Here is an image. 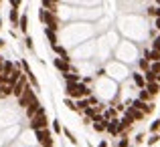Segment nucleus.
Listing matches in <instances>:
<instances>
[{"instance_id":"1","label":"nucleus","mask_w":160,"mask_h":147,"mask_svg":"<svg viewBox=\"0 0 160 147\" xmlns=\"http://www.w3.org/2000/svg\"><path fill=\"white\" fill-rule=\"evenodd\" d=\"M91 95V89L89 85H85V83H65V97H71V99H85Z\"/></svg>"},{"instance_id":"2","label":"nucleus","mask_w":160,"mask_h":147,"mask_svg":"<svg viewBox=\"0 0 160 147\" xmlns=\"http://www.w3.org/2000/svg\"><path fill=\"white\" fill-rule=\"evenodd\" d=\"M39 20L45 24V28H51V30H55V32H59V28H61L59 16L55 14V12L45 10V8H41V10H39Z\"/></svg>"},{"instance_id":"3","label":"nucleus","mask_w":160,"mask_h":147,"mask_svg":"<svg viewBox=\"0 0 160 147\" xmlns=\"http://www.w3.org/2000/svg\"><path fill=\"white\" fill-rule=\"evenodd\" d=\"M49 125H51V121H49V117H47V109H41L39 113H37L32 119H28V127L32 129V131H39V129H47Z\"/></svg>"},{"instance_id":"4","label":"nucleus","mask_w":160,"mask_h":147,"mask_svg":"<svg viewBox=\"0 0 160 147\" xmlns=\"http://www.w3.org/2000/svg\"><path fill=\"white\" fill-rule=\"evenodd\" d=\"M35 99H37V89L31 85V83H28V85H27V89H24V93L18 97V107L27 109V107H28V105H31Z\"/></svg>"},{"instance_id":"5","label":"nucleus","mask_w":160,"mask_h":147,"mask_svg":"<svg viewBox=\"0 0 160 147\" xmlns=\"http://www.w3.org/2000/svg\"><path fill=\"white\" fill-rule=\"evenodd\" d=\"M35 135H37V141H39L41 147H51V145H55V141H53V131H51L49 127L35 131Z\"/></svg>"},{"instance_id":"6","label":"nucleus","mask_w":160,"mask_h":147,"mask_svg":"<svg viewBox=\"0 0 160 147\" xmlns=\"http://www.w3.org/2000/svg\"><path fill=\"white\" fill-rule=\"evenodd\" d=\"M20 67H22V71H24V75H27V79H28V83H31L35 89H39V79H37V75H35V71H32V67H31V62L27 61V58H20Z\"/></svg>"},{"instance_id":"7","label":"nucleus","mask_w":160,"mask_h":147,"mask_svg":"<svg viewBox=\"0 0 160 147\" xmlns=\"http://www.w3.org/2000/svg\"><path fill=\"white\" fill-rule=\"evenodd\" d=\"M51 65H53V69L55 71H59V73H71L73 71L75 73V69H73V65H71V61H65V58H61V57H55L53 61H51Z\"/></svg>"},{"instance_id":"8","label":"nucleus","mask_w":160,"mask_h":147,"mask_svg":"<svg viewBox=\"0 0 160 147\" xmlns=\"http://www.w3.org/2000/svg\"><path fill=\"white\" fill-rule=\"evenodd\" d=\"M130 105H132L134 109H138V111H142L144 115H150V113H154V109H156V105H154L152 101L146 103V101H140V99H134Z\"/></svg>"},{"instance_id":"9","label":"nucleus","mask_w":160,"mask_h":147,"mask_svg":"<svg viewBox=\"0 0 160 147\" xmlns=\"http://www.w3.org/2000/svg\"><path fill=\"white\" fill-rule=\"evenodd\" d=\"M43 109V105H41V101H39V97H37L35 101H32L31 105H28L27 109H24V115H27V119H32V117L37 115V113Z\"/></svg>"},{"instance_id":"10","label":"nucleus","mask_w":160,"mask_h":147,"mask_svg":"<svg viewBox=\"0 0 160 147\" xmlns=\"http://www.w3.org/2000/svg\"><path fill=\"white\" fill-rule=\"evenodd\" d=\"M106 131L109 133V135H113V137L122 135V131H120V117H116V119H109V121H108Z\"/></svg>"},{"instance_id":"11","label":"nucleus","mask_w":160,"mask_h":147,"mask_svg":"<svg viewBox=\"0 0 160 147\" xmlns=\"http://www.w3.org/2000/svg\"><path fill=\"white\" fill-rule=\"evenodd\" d=\"M132 81H134V85H136L138 89H144V87H146V79H144V73H140V71H136V73H132Z\"/></svg>"},{"instance_id":"12","label":"nucleus","mask_w":160,"mask_h":147,"mask_svg":"<svg viewBox=\"0 0 160 147\" xmlns=\"http://www.w3.org/2000/svg\"><path fill=\"white\" fill-rule=\"evenodd\" d=\"M53 48V53H55V57H61V58H65V61H71V57H69V53H67V48L65 47H61V44H55Z\"/></svg>"},{"instance_id":"13","label":"nucleus","mask_w":160,"mask_h":147,"mask_svg":"<svg viewBox=\"0 0 160 147\" xmlns=\"http://www.w3.org/2000/svg\"><path fill=\"white\" fill-rule=\"evenodd\" d=\"M18 28L20 32H22V34H27V30H28V14L27 12H24V14H20V18H18Z\"/></svg>"},{"instance_id":"14","label":"nucleus","mask_w":160,"mask_h":147,"mask_svg":"<svg viewBox=\"0 0 160 147\" xmlns=\"http://www.w3.org/2000/svg\"><path fill=\"white\" fill-rule=\"evenodd\" d=\"M146 91H148L150 95H152V99L156 97V95H160V83H156V81H152V83H146V87H144Z\"/></svg>"},{"instance_id":"15","label":"nucleus","mask_w":160,"mask_h":147,"mask_svg":"<svg viewBox=\"0 0 160 147\" xmlns=\"http://www.w3.org/2000/svg\"><path fill=\"white\" fill-rule=\"evenodd\" d=\"M45 36H47V40H49V44H51V47L59 44V36H57V32L51 30V28H45Z\"/></svg>"},{"instance_id":"16","label":"nucleus","mask_w":160,"mask_h":147,"mask_svg":"<svg viewBox=\"0 0 160 147\" xmlns=\"http://www.w3.org/2000/svg\"><path fill=\"white\" fill-rule=\"evenodd\" d=\"M8 18H10V24H12V26H18V18H20L18 8H10V10H8Z\"/></svg>"},{"instance_id":"17","label":"nucleus","mask_w":160,"mask_h":147,"mask_svg":"<svg viewBox=\"0 0 160 147\" xmlns=\"http://www.w3.org/2000/svg\"><path fill=\"white\" fill-rule=\"evenodd\" d=\"M144 58H148L150 62H156V61H160V53H158V50H154V48L144 50Z\"/></svg>"},{"instance_id":"18","label":"nucleus","mask_w":160,"mask_h":147,"mask_svg":"<svg viewBox=\"0 0 160 147\" xmlns=\"http://www.w3.org/2000/svg\"><path fill=\"white\" fill-rule=\"evenodd\" d=\"M63 105H65L69 111H73V113H79V109H77V103H75V99H71V97H65L63 99Z\"/></svg>"},{"instance_id":"19","label":"nucleus","mask_w":160,"mask_h":147,"mask_svg":"<svg viewBox=\"0 0 160 147\" xmlns=\"http://www.w3.org/2000/svg\"><path fill=\"white\" fill-rule=\"evenodd\" d=\"M63 79H65V83H79L81 81V77L77 73H73V71L71 73H63Z\"/></svg>"},{"instance_id":"20","label":"nucleus","mask_w":160,"mask_h":147,"mask_svg":"<svg viewBox=\"0 0 160 147\" xmlns=\"http://www.w3.org/2000/svg\"><path fill=\"white\" fill-rule=\"evenodd\" d=\"M41 4H43V8H45V10L55 12V14H57V6H59L57 2H51V0H41Z\"/></svg>"},{"instance_id":"21","label":"nucleus","mask_w":160,"mask_h":147,"mask_svg":"<svg viewBox=\"0 0 160 147\" xmlns=\"http://www.w3.org/2000/svg\"><path fill=\"white\" fill-rule=\"evenodd\" d=\"M106 127H108V121H103V117L99 121H93V131L103 133V131H106Z\"/></svg>"},{"instance_id":"22","label":"nucleus","mask_w":160,"mask_h":147,"mask_svg":"<svg viewBox=\"0 0 160 147\" xmlns=\"http://www.w3.org/2000/svg\"><path fill=\"white\" fill-rule=\"evenodd\" d=\"M138 69H140V73H146V71H150V61L148 58H138Z\"/></svg>"},{"instance_id":"23","label":"nucleus","mask_w":160,"mask_h":147,"mask_svg":"<svg viewBox=\"0 0 160 147\" xmlns=\"http://www.w3.org/2000/svg\"><path fill=\"white\" fill-rule=\"evenodd\" d=\"M12 69H14V62L10 61V58H4V65H2V73L4 75H10Z\"/></svg>"},{"instance_id":"24","label":"nucleus","mask_w":160,"mask_h":147,"mask_svg":"<svg viewBox=\"0 0 160 147\" xmlns=\"http://www.w3.org/2000/svg\"><path fill=\"white\" fill-rule=\"evenodd\" d=\"M138 99H140V101H146V103H150V101H152V95H150L146 89H138Z\"/></svg>"},{"instance_id":"25","label":"nucleus","mask_w":160,"mask_h":147,"mask_svg":"<svg viewBox=\"0 0 160 147\" xmlns=\"http://www.w3.org/2000/svg\"><path fill=\"white\" fill-rule=\"evenodd\" d=\"M12 85H0V97H10L12 95Z\"/></svg>"},{"instance_id":"26","label":"nucleus","mask_w":160,"mask_h":147,"mask_svg":"<svg viewBox=\"0 0 160 147\" xmlns=\"http://www.w3.org/2000/svg\"><path fill=\"white\" fill-rule=\"evenodd\" d=\"M51 131L57 133V135H59V133H63V127H61V121H59V119H53L51 121Z\"/></svg>"},{"instance_id":"27","label":"nucleus","mask_w":160,"mask_h":147,"mask_svg":"<svg viewBox=\"0 0 160 147\" xmlns=\"http://www.w3.org/2000/svg\"><path fill=\"white\" fill-rule=\"evenodd\" d=\"M24 47H27L28 50H35V40H32L31 34H24Z\"/></svg>"},{"instance_id":"28","label":"nucleus","mask_w":160,"mask_h":147,"mask_svg":"<svg viewBox=\"0 0 160 147\" xmlns=\"http://www.w3.org/2000/svg\"><path fill=\"white\" fill-rule=\"evenodd\" d=\"M150 135H152V133H160V119H156V121H152V123H150Z\"/></svg>"},{"instance_id":"29","label":"nucleus","mask_w":160,"mask_h":147,"mask_svg":"<svg viewBox=\"0 0 160 147\" xmlns=\"http://www.w3.org/2000/svg\"><path fill=\"white\" fill-rule=\"evenodd\" d=\"M63 135H65L67 139H69V143H73V145L77 143V139H75V135H73V133L69 131V129H63Z\"/></svg>"},{"instance_id":"30","label":"nucleus","mask_w":160,"mask_h":147,"mask_svg":"<svg viewBox=\"0 0 160 147\" xmlns=\"http://www.w3.org/2000/svg\"><path fill=\"white\" fill-rule=\"evenodd\" d=\"M118 147H130V139H128V135H122V137H120V141H118Z\"/></svg>"},{"instance_id":"31","label":"nucleus","mask_w":160,"mask_h":147,"mask_svg":"<svg viewBox=\"0 0 160 147\" xmlns=\"http://www.w3.org/2000/svg\"><path fill=\"white\" fill-rule=\"evenodd\" d=\"M148 14L154 16V18H158V16H160V6H150L148 8Z\"/></svg>"},{"instance_id":"32","label":"nucleus","mask_w":160,"mask_h":147,"mask_svg":"<svg viewBox=\"0 0 160 147\" xmlns=\"http://www.w3.org/2000/svg\"><path fill=\"white\" fill-rule=\"evenodd\" d=\"M158 141H160V133H152L150 139H148V145H156Z\"/></svg>"},{"instance_id":"33","label":"nucleus","mask_w":160,"mask_h":147,"mask_svg":"<svg viewBox=\"0 0 160 147\" xmlns=\"http://www.w3.org/2000/svg\"><path fill=\"white\" fill-rule=\"evenodd\" d=\"M144 79H146V83H152V81H156V75H154L152 71H146V73H144Z\"/></svg>"},{"instance_id":"34","label":"nucleus","mask_w":160,"mask_h":147,"mask_svg":"<svg viewBox=\"0 0 160 147\" xmlns=\"http://www.w3.org/2000/svg\"><path fill=\"white\" fill-rule=\"evenodd\" d=\"M150 71H152L154 75H158V73H160V61H156V62H150Z\"/></svg>"},{"instance_id":"35","label":"nucleus","mask_w":160,"mask_h":147,"mask_svg":"<svg viewBox=\"0 0 160 147\" xmlns=\"http://www.w3.org/2000/svg\"><path fill=\"white\" fill-rule=\"evenodd\" d=\"M8 2H10V6H12V8H20L22 0H8Z\"/></svg>"},{"instance_id":"36","label":"nucleus","mask_w":160,"mask_h":147,"mask_svg":"<svg viewBox=\"0 0 160 147\" xmlns=\"http://www.w3.org/2000/svg\"><path fill=\"white\" fill-rule=\"evenodd\" d=\"M144 137H146V135H144V133H138V135H136V143H138V145H140V143H142V141H144Z\"/></svg>"},{"instance_id":"37","label":"nucleus","mask_w":160,"mask_h":147,"mask_svg":"<svg viewBox=\"0 0 160 147\" xmlns=\"http://www.w3.org/2000/svg\"><path fill=\"white\" fill-rule=\"evenodd\" d=\"M154 26H156V30L160 32V16H158V18H154Z\"/></svg>"},{"instance_id":"38","label":"nucleus","mask_w":160,"mask_h":147,"mask_svg":"<svg viewBox=\"0 0 160 147\" xmlns=\"http://www.w3.org/2000/svg\"><path fill=\"white\" fill-rule=\"evenodd\" d=\"M4 47H6V40H4V39H0V50H2Z\"/></svg>"},{"instance_id":"39","label":"nucleus","mask_w":160,"mask_h":147,"mask_svg":"<svg viewBox=\"0 0 160 147\" xmlns=\"http://www.w3.org/2000/svg\"><path fill=\"white\" fill-rule=\"evenodd\" d=\"M98 147H109V145H108V141H99V145H98Z\"/></svg>"},{"instance_id":"40","label":"nucleus","mask_w":160,"mask_h":147,"mask_svg":"<svg viewBox=\"0 0 160 147\" xmlns=\"http://www.w3.org/2000/svg\"><path fill=\"white\" fill-rule=\"evenodd\" d=\"M156 83H160V73H158V75H156Z\"/></svg>"},{"instance_id":"41","label":"nucleus","mask_w":160,"mask_h":147,"mask_svg":"<svg viewBox=\"0 0 160 147\" xmlns=\"http://www.w3.org/2000/svg\"><path fill=\"white\" fill-rule=\"evenodd\" d=\"M154 2H156V6H160V0H154Z\"/></svg>"},{"instance_id":"42","label":"nucleus","mask_w":160,"mask_h":147,"mask_svg":"<svg viewBox=\"0 0 160 147\" xmlns=\"http://www.w3.org/2000/svg\"><path fill=\"white\" fill-rule=\"evenodd\" d=\"M0 28H2V18H0Z\"/></svg>"},{"instance_id":"43","label":"nucleus","mask_w":160,"mask_h":147,"mask_svg":"<svg viewBox=\"0 0 160 147\" xmlns=\"http://www.w3.org/2000/svg\"><path fill=\"white\" fill-rule=\"evenodd\" d=\"M51 2H57V4H59V0H51Z\"/></svg>"},{"instance_id":"44","label":"nucleus","mask_w":160,"mask_h":147,"mask_svg":"<svg viewBox=\"0 0 160 147\" xmlns=\"http://www.w3.org/2000/svg\"><path fill=\"white\" fill-rule=\"evenodd\" d=\"M0 4H2V0H0Z\"/></svg>"},{"instance_id":"45","label":"nucleus","mask_w":160,"mask_h":147,"mask_svg":"<svg viewBox=\"0 0 160 147\" xmlns=\"http://www.w3.org/2000/svg\"><path fill=\"white\" fill-rule=\"evenodd\" d=\"M130 147H134V145H130Z\"/></svg>"}]
</instances>
